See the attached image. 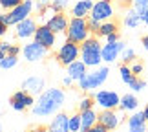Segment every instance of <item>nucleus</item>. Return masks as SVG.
I'll list each match as a JSON object with an SVG mask.
<instances>
[{
	"instance_id": "nucleus-8",
	"label": "nucleus",
	"mask_w": 148,
	"mask_h": 132,
	"mask_svg": "<svg viewBox=\"0 0 148 132\" xmlns=\"http://www.w3.org/2000/svg\"><path fill=\"white\" fill-rule=\"evenodd\" d=\"M22 55H24V59L27 62H38L48 55V48L42 46V44H38L37 41H33V42H27L24 48H22Z\"/></svg>"
},
{
	"instance_id": "nucleus-35",
	"label": "nucleus",
	"mask_w": 148,
	"mask_h": 132,
	"mask_svg": "<svg viewBox=\"0 0 148 132\" xmlns=\"http://www.w3.org/2000/svg\"><path fill=\"white\" fill-rule=\"evenodd\" d=\"M101 24H102V22H99V20H93V19H90V20H88V28H90V33H99V30H101Z\"/></svg>"
},
{
	"instance_id": "nucleus-36",
	"label": "nucleus",
	"mask_w": 148,
	"mask_h": 132,
	"mask_svg": "<svg viewBox=\"0 0 148 132\" xmlns=\"http://www.w3.org/2000/svg\"><path fill=\"white\" fill-rule=\"evenodd\" d=\"M143 68H145V66H143V62H134V64L130 66V70H132L135 75H139V73L143 72Z\"/></svg>"
},
{
	"instance_id": "nucleus-19",
	"label": "nucleus",
	"mask_w": 148,
	"mask_h": 132,
	"mask_svg": "<svg viewBox=\"0 0 148 132\" xmlns=\"http://www.w3.org/2000/svg\"><path fill=\"white\" fill-rule=\"evenodd\" d=\"M86 73H88V66L84 64L82 61H79V59H77L75 62H71V64L66 66V75H70L71 79H75L77 83L81 81V79L86 75Z\"/></svg>"
},
{
	"instance_id": "nucleus-18",
	"label": "nucleus",
	"mask_w": 148,
	"mask_h": 132,
	"mask_svg": "<svg viewBox=\"0 0 148 132\" xmlns=\"http://www.w3.org/2000/svg\"><path fill=\"white\" fill-rule=\"evenodd\" d=\"M146 123L145 112H135L128 117V132H146Z\"/></svg>"
},
{
	"instance_id": "nucleus-16",
	"label": "nucleus",
	"mask_w": 148,
	"mask_h": 132,
	"mask_svg": "<svg viewBox=\"0 0 148 132\" xmlns=\"http://www.w3.org/2000/svg\"><path fill=\"white\" fill-rule=\"evenodd\" d=\"M22 90L29 92L31 95L42 94V92H44V77H40V75H31V77H27L26 81L22 83Z\"/></svg>"
},
{
	"instance_id": "nucleus-20",
	"label": "nucleus",
	"mask_w": 148,
	"mask_h": 132,
	"mask_svg": "<svg viewBox=\"0 0 148 132\" xmlns=\"http://www.w3.org/2000/svg\"><path fill=\"white\" fill-rule=\"evenodd\" d=\"M99 123V114L93 108L88 110H81V132H86L88 129H92L93 125Z\"/></svg>"
},
{
	"instance_id": "nucleus-21",
	"label": "nucleus",
	"mask_w": 148,
	"mask_h": 132,
	"mask_svg": "<svg viewBox=\"0 0 148 132\" xmlns=\"http://www.w3.org/2000/svg\"><path fill=\"white\" fill-rule=\"evenodd\" d=\"M92 9H93V2H92V0H79V2L71 8V15L86 19V15L92 13Z\"/></svg>"
},
{
	"instance_id": "nucleus-30",
	"label": "nucleus",
	"mask_w": 148,
	"mask_h": 132,
	"mask_svg": "<svg viewBox=\"0 0 148 132\" xmlns=\"http://www.w3.org/2000/svg\"><path fill=\"white\" fill-rule=\"evenodd\" d=\"M24 0H0V8L5 11H11L13 8H16L18 4H22Z\"/></svg>"
},
{
	"instance_id": "nucleus-37",
	"label": "nucleus",
	"mask_w": 148,
	"mask_h": 132,
	"mask_svg": "<svg viewBox=\"0 0 148 132\" xmlns=\"http://www.w3.org/2000/svg\"><path fill=\"white\" fill-rule=\"evenodd\" d=\"M86 132H108V129L104 127V125H101V123H97V125H93L92 129H88Z\"/></svg>"
},
{
	"instance_id": "nucleus-32",
	"label": "nucleus",
	"mask_w": 148,
	"mask_h": 132,
	"mask_svg": "<svg viewBox=\"0 0 148 132\" xmlns=\"http://www.w3.org/2000/svg\"><path fill=\"white\" fill-rule=\"evenodd\" d=\"M121 59H123L124 64H126V62H132V61L135 59V51H134L132 48H124L123 53H121Z\"/></svg>"
},
{
	"instance_id": "nucleus-13",
	"label": "nucleus",
	"mask_w": 148,
	"mask_h": 132,
	"mask_svg": "<svg viewBox=\"0 0 148 132\" xmlns=\"http://www.w3.org/2000/svg\"><path fill=\"white\" fill-rule=\"evenodd\" d=\"M37 22L33 20V19H24L22 22H18L16 24V37L22 39V41H26V39H31V37H35V31H37Z\"/></svg>"
},
{
	"instance_id": "nucleus-38",
	"label": "nucleus",
	"mask_w": 148,
	"mask_h": 132,
	"mask_svg": "<svg viewBox=\"0 0 148 132\" xmlns=\"http://www.w3.org/2000/svg\"><path fill=\"white\" fill-rule=\"evenodd\" d=\"M117 41H119V33H117V31L106 37V42H117Z\"/></svg>"
},
{
	"instance_id": "nucleus-9",
	"label": "nucleus",
	"mask_w": 148,
	"mask_h": 132,
	"mask_svg": "<svg viewBox=\"0 0 148 132\" xmlns=\"http://www.w3.org/2000/svg\"><path fill=\"white\" fill-rule=\"evenodd\" d=\"M113 17V6L110 4V0H99L93 4V9L90 13V19L99 20V22H106Z\"/></svg>"
},
{
	"instance_id": "nucleus-5",
	"label": "nucleus",
	"mask_w": 148,
	"mask_h": 132,
	"mask_svg": "<svg viewBox=\"0 0 148 132\" xmlns=\"http://www.w3.org/2000/svg\"><path fill=\"white\" fill-rule=\"evenodd\" d=\"M31 11H33V2H31V0H24L22 4H18L16 8H13L11 11L0 15V22H4L5 26H16L18 22L27 19V17L31 15Z\"/></svg>"
},
{
	"instance_id": "nucleus-27",
	"label": "nucleus",
	"mask_w": 148,
	"mask_h": 132,
	"mask_svg": "<svg viewBox=\"0 0 148 132\" xmlns=\"http://www.w3.org/2000/svg\"><path fill=\"white\" fill-rule=\"evenodd\" d=\"M70 6V0H51V8L55 13H64Z\"/></svg>"
},
{
	"instance_id": "nucleus-2",
	"label": "nucleus",
	"mask_w": 148,
	"mask_h": 132,
	"mask_svg": "<svg viewBox=\"0 0 148 132\" xmlns=\"http://www.w3.org/2000/svg\"><path fill=\"white\" fill-rule=\"evenodd\" d=\"M102 44L97 41V39H86L81 44V61L86 64L88 68H97L102 62Z\"/></svg>"
},
{
	"instance_id": "nucleus-14",
	"label": "nucleus",
	"mask_w": 148,
	"mask_h": 132,
	"mask_svg": "<svg viewBox=\"0 0 148 132\" xmlns=\"http://www.w3.org/2000/svg\"><path fill=\"white\" fill-rule=\"evenodd\" d=\"M46 24L53 30V33H64L68 30V26H70V19L64 13H55L46 20Z\"/></svg>"
},
{
	"instance_id": "nucleus-26",
	"label": "nucleus",
	"mask_w": 148,
	"mask_h": 132,
	"mask_svg": "<svg viewBox=\"0 0 148 132\" xmlns=\"http://www.w3.org/2000/svg\"><path fill=\"white\" fill-rule=\"evenodd\" d=\"M16 62H18V55H11V53H8L2 61H0V68H4V70H9V68H13Z\"/></svg>"
},
{
	"instance_id": "nucleus-7",
	"label": "nucleus",
	"mask_w": 148,
	"mask_h": 132,
	"mask_svg": "<svg viewBox=\"0 0 148 132\" xmlns=\"http://www.w3.org/2000/svg\"><path fill=\"white\" fill-rule=\"evenodd\" d=\"M93 99H95V105L101 106L102 110H113V108L121 105V95L115 90H99L93 95Z\"/></svg>"
},
{
	"instance_id": "nucleus-4",
	"label": "nucleus",
	"mask_w": 148,
	"mask_h": 132,
	"mask_svg": "<svg viewBox=\"0 0 148 132\" xmlns=\"http://www.w3.org/2000/svg\"><path fill=\"white\" fill-rule=\"evenodd\" d=\"M108 73H110V68H108V66L93 68V72H88L86 75L79 81V88H81L82 92H90V90L99 88L101 84L108 79Z\"/></svg>"
},
{
	"instance_id": "nucleus-40",
	"label": "nucleus",
	"mask_w": 148,
	"mask_h": 132,
	"mask_svg": "<svg viewBox=\"0 0 148 132\" xmlns=\"http://www.w3.org/2000/svg\"><path fill=\"white\" fill-rule=\"evenodd\" d=\"M8 28H9V26H5L4 22H0V39H2L5 33H8Z\"/></svg>"
},
{
	"instance_id": "nucleus-34",
	"label": "nucleus",
	"mask_w": 148,
	"mask_h": 132,
	"mask_svg": "<svg viewBox=\"0 0 148 132\" xmlns=\"http://www.w3.org/2000/svg\"><path fill=\"white\" fill-rule=\"evenodd\" d=\"M11 46H13V44H11V42H4V41H0V61H2L4 57H5V55L9 53Z\"/></svg>"
},
{
	"instance_id": "nucleus-44",
	"label": "nucleus",
	"mask_w": 148,
	"mask_h": 132,
	"mask_svg": "<svg viewBox=\"0 0 148 132\" xmlns=\"http://www.w3.org/2000/svg\"><path fill=\"white\" fill-rule=\"evenodd\" d=\"M143 22L148 26V9H146V13H145V17H143Z\"/></svg>"
},
{
	"instance_id": "nucleus-41",
	"label": "nucleus",
	"mask_w": 148,
	"mask_h": 132,
	"mask_svg": "<svg viewBox=\"0 0 148 132\" xmlns=\"http://www.w3.org/2000/svg\"><path fill=\"white\" fill-rule=\"evenodd\" d=\"M22 51V48H18V46H11V50H9V53L11 55H18Z\"/></svg>"
},
{
	"instance_id": "nucleus-29",
	"label": "nucleus",
	"mask_w": 148,
	"mask_h": 132,
	"mask_svg": "<svg viewBox=\"0 0 148 132\" xmlns=\"http://www.w3.org/2000/svg\"><path fill=\"white\" fill-rule=\"evenodd\" d=\"M134 9L137 11L141 17H145L146 9H148V0H134Z\"/></svg>"
},
{
	"instance_id": "nucleus-33",
	"label": "nucleus",
	"mask_w": 148,
	"mask_h": 132,
	"mask_svg": "<svg viewBox=\"0 0 148 132\" xmlns=\"http://www.w3.org/2000/svg\"><path fill=\"white\" fill-rule=\"evenodd\" d=\"M130 88H132L134 92H143V90L146 88V83L143 81V79H139V77H137L132 84H130Z\"/></svg>"
},
{
	"instance_id": "nucleus-43",
	"label": "nucleus",
	"mask_w": 148,
	"mask_h": 132,
	"mask_svg": "<svg viewBox=\"0 0 148 132\" xmlns=\"http://www.w3.org/2000/svg\"><path fill=\"white\" fill-rule=\"evenodd\" d=\"M143 48H145V50H148V35H145V37H143Z\"/></svg>"
},
{
	"instance_id": "nucleus-31",
	"label": "nucleus",
	"mask_w": 148,
	"mask_h": 132,
	"mask_svg": "<svg viewBox=\"0 0 148 132\" xmlns=\"http://www.w3.org/2000/svg\"><path fill=\"white\" fill-rule=\"evenodd\" d=\"M95 105V99L93 97H82L79 101V110H88V108H93Z\"/></svg>"
},
{
	"instance_id": "nucleus-1",
	"label": "nucleus",
	"mask_w": 148,
	"mask_h": 132,
	"mask_svg": "<svg viewBox=\"0 0 148 132\" xmlns=\"http://www.w3.org/2000/svg\"><path fill=\"white\" fill-rule=\"evenodd\" d=\"M64 103H66V94L60 88H48L42 94H38L35 105L31 106V112L35 117H48L59 112Z\"/></svg>"
},
{
	"instance_id": "nucleus-11",
	"label": "nucleus",
	"mask_w": 148,
	"mask_h": 132,
	"mask_svg": "<svg viewBox=\"0 0 148 132\" xmlns=\"http://www.w3.org/2000/svg\"><path fill=\"white\" fill-rule=\"evenodd\" d=\"M126 48L124 46V42L121 41H117V42H106V44H102V50H101V53H102V61L104 62H115L119 57H121L123 53V50Z\"/></svg>"
},
{
	"instance_id": "nucleus-23",
	"label": "nucleus",
	"mask_w": 148,
	"mask_h": 132,
	"mask_svg": "<svg viewBox=\"0 0 148 132\" xmlns=\"http://www.w3.org/2000/svg\"><path fill=\"white\" fill-rule=\"evenodd\" d=\"M141 22H143V17H141L135 9H130L128 13H126V17H124V26L132 28V30H134V28H137Z\"/></svg>"
},
{
	"instance_id": "nucleus-3",
	"label": "nucleus",
	"mask_w": 148,
	"mask_h": 132,
	"mask_svg": "<svg viewBox=\"0 0 148 132\" xmlns=\"http://www.w3.org/2000/svg\"><path fill=\"white\" fill-rule=\"evenodd\" d=\"M66 37L68 41L82 44L86 39H90V28H88V20L82 17H73L70 19V26L66 30Z\"/></svg>"
},
{
	"instance_id": "nucleus-10",
	"label": "nucleus",
	"mask_w": 148,
	"mask_h": 132,
	"mask_svg": "<svg viewBox=\"0 0 148 132\" xmlns=\"http://www.w3.org/2000/svg\"><path fill=\"white\" fill-rule=\"evenodd\" d=\"M9 103H11V106H13V110L24 112V110H27V108H31L33 105H35V99H33V95L29 94V92L18 90V92H15V94L11 95Z\"/></svg>"
},
{
	"instance_id": "nucleus-46",
	"label": "nucleus",
	"mask_w": 148,
	"mask_h": 132,
	"mask_svg": "<svg viewBox=\"0 0 148 132\" xmlns=\"http://www.w3.org/2000/svg\"><path fill=\"white\" fill-rule=\"evenodd\" d=\"M0 132H2V125H0Z\"/></svg>"
},
{
	"instance_id": "nucleus-42",
	"label": "nucleus",
	"mask_w": 148,
	"mask_h": 132,
	"mask_svg": "<svg viewBox=\"0 0 148 132\" xmlns=\"http://www.w3.org/2000/svg\"><path fill=\"white\" fill-rule=\"evenodd\" d=\"M27 132H49V130H46L44 127H35V129H31V130H27Z\"/></svg>"
},
{
	"instance_id": "nucleus-22",
	"label": "nucleus",
	"mask_w": 148,
	"mask_h": 132,
	"mask_svg": "<svg viewBox=\"0 0 148 132\" xmlns=\"http://www.w3.org/2000/svg\"><path fill=\"white\" fill-rule=\"evenodd\" d=\"M137 106H139V99L134 94H124V95H121V105H119V108H121L123 112H134Z\"/></svg>"
},
{
	"instance_id": "nucleus-39",
	"label": "nucleus",
	"mask_w": 148,
	"mask_h": 132,
	"mask_svg": "<svg viewBox=\"0 0 148 132\" xmlns=\"http://www.w3.org/2000/svg\"><path fill=\"white\" fill-rule=\"evenodd\" d=\"M73 81H75V79H71L70 75H64V79H62V84H64V86H71Z\"/></svg>"
},
{
	"instance_id": "nucleus-45",
	"label": "nucleus",
	"mask_w": 148,
	"mask_h": 132,
	"mask_svg": "<svg viewBox=\"0 0 148 132\" xmlns=\"http://www.w3.org/2000/svg\"><path fill=\"white\" fill-rule=\"evenodd\" d=\"M143 112H145V117H146V119H148V105H146V106H145V110H143Z\"/></svg>"
},
{
	"instance_id": "nucleus-24",
	"label": "nucleus",
	"mask_w": 148,
	"mask_h": 132,
	"mask_svg": "<svg viewBox=\"0 0 148 132\" xmlns=\"http://www.w3.org/2000/svg\"><path fill=\"white\" fill-rule=\"evenodd\" d=\"M119 75H121V81H123L124 84H128V86L139 77V75H135V73L130 70V66H126V64H123L121 68H119Z\"/></svg>"
},
{
	"instance_id": "nucleus-28",
	"label": "nucleus",
	"mask_w": 148,
	"mask_h": 132,
	"mask_svg": "<svg viewBox=\"0 0 148 132\" xmlns=\"http://www.w3.org/2000/svg\"><path fill=\"white\" fill-rule=\"evenodd\" d=\"M70 132H81V112L70 116Z\"/></svg>"
},
{
	"instance_id": "nucleus-17",
	"label": "nucleus",
	"mask_w": 148,
	"mask_h": 132,
	"mask_svg": "<svg viewBox=\"0 0 148 132\" xmlns=\"http://www.w3.org/2000/svg\"><path fill=\"white\" fill-rule=\"evenodd\" d=\"M49 132H70V116H66L64 112H57L55 117L51 119Z\"/></svg>"
},
{
	"instance_id": "nucleus-12",
	"label": "nucleus",
	"mask_w": 148,
	"mask_h": 132,
	"mask_svg": "<svg viewBox=\"0 0 148 132\" xmlns=\"http://www.w3.org/2000/svg\"><path fill=\"white\" fill-rule=\"evenodd\" d=\"M55 35L57 33H53V30L48 26V24H42V26H38L37 28V31H35V41L38 44H42V46H46L48 50H51L55 46Z\"/></svg>"
},
{
	"instance_id": "nucleus-25",
	"label": "nucleus",
	"mask_w": 148,
	"mask_h": 132,
	"mask_svg": "<svg viewBox=\"0 0 148 132\" xmlns=\"http://www.w3.org/2000/svg\"><path fill=\"white\" fill-rule=\"evenodd\" d=\"M115 31H117V24L113 20H106V22H102V24H101L99 35L106 39L108 35H112V33H115Z\"/></svg>"
},
{
	"instance_id": "nucleus-6",
	"label": "nucleus",
	"mask_w": 148,
	"mask_h": 132,
	"mask_svg": "<svg viewBox=\"0 0 148 132\" xmlns=\"http://www.w3.org/2000/svg\"><path fill=\"white\" fill-rule=\"evenodd\" d=\"M79 55H81V46L77 42L66 41L59 48V51H57V61H59L62 66H68V64H71V62H75L79 59Z\"/></svg>"
},
{
	"instance_id": "nucleus-15",
	"label": "nucleus",
	"mask_w": 148,
	"mask_h": 132,
	"mask_svg": "<svg viewBox=\"0 0 148 132\" xmlns=\"http://www.w3.org/2000/svg\"><path fill=\"white\" fill-rule=\"evenodd\" d=\"M99 123L104 125L108 130H113V129L119 127V123H121V116L115 112V108H113V110H102L99 114Z\"/></svg>"
}]
</instances>
